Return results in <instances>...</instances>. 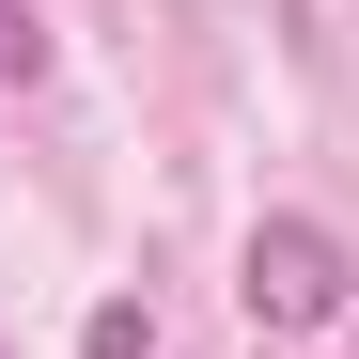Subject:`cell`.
<instances>
[{
	"label": "cell",
	"mask_w": 359,
	"mask_h": 359,
	"mask_svg": "<svg viewBox=\"0 0 359 359\" xmlns=\"http://www.w3.org/2000/svg\"><path fill=\"white\" fill-rule=\"evenodd\" d=\"M234 297H250V328H344L359 266H344V234H328V219H250Z\"/></svg>",
	"instance_id": "6da1fadb"
},
{
	"label": "cell",
	"mask_w": 359,
	"mask_h": 359,
	"mask_svg": "<svg viewBox=\"0 0 359 359\" xmlns=\"http://www.w3.org/2000/svg\"><path fill=\"white\" fill-rule=\"evenodd\" d=\"M79 359H156V313H141V297H94V328H79Z\"/></svg>",
	"instance_id": "7a4b0ae2"
},
{
	"label": "cell",
	"mask_w": 359,
	"mask_h": 359,
	"mask_svg": "<svg viewBox=\"0 0 359 359\" xmlns=\"http://www.w3.org/2000/svg\"><path fill=\"white\" fill-rule=\"evenodd\" d=\"M0 79H47V16L32 0H0Z\"/></svg>",
	"instance_id": "3957f363"
}]
</instances>
